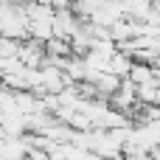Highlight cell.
I'll return each mask as SVG.
<instances>
[{
  "label": "cell",
  "instance_id": "obj_5",
  "mask_svg": "<svg viewBox=\"0 0 160 160\" xmlns=\"http://www.w3.org/2000/svg\"><path fill=\"white\" fill-rule=\"evenodd\" d=\"M138 101L141 104H152L160 107V82H149V84H138Z\"/></svg>",
  "mask_w": 160,
  "mask_h": 160
},
{
  "label": "cell",
  "instance_id": "obj_2",
  "mask_svg": "<svg viewBox=\"0 0 160 160\" xmlns=\"http://www.w3.org/2000/svg\"><path fill=\"white\" fill-rule=\"evenodd\" d=\"M127 79H129L135 87H138V84H149V82H158L155 68H152V65H143V62H132V68H129Z\"/></svg>",
  "mask_w": 160,
  "mask_h": 160
},
{
  "label": "cell",
  "instance_id": "obj_7",
  "mask_svg": "<svg viewBox=\"0 0 160 160\" xmlns=\"http://www.w3.org/2000/svg\"><path fill=\"white\" fill-rule=\"evenodd\" d=\"M152 3H155V6H160V0H152Z\"/></svg>",
  "mask_w": 160,
  "mask_h": 160
},
{
  "label": "cell",
  "instance_id": "obj_1",
  "mask_svg": "<svg viewBox=\"0 0 160 160\" xmlns=\"http://www.w3.org/2000/svg\"><path fill=\"white\" fill-rule=\"evenodd\" d=\"M17 59L25 65V68H39L42 62H45V42H39V39H22L20 42V48H17Z\"/></svg>",
  "mask_w": 160,
  "mask_h": 160
},
{
  "label": "cell",
  "instance_id": "obj_3",
  "mask_svg": "<svg viewBox=\"0 0 160 160\" xmlns=\"http://www.w3.org/2000/svg\"><path fill=\"white\" fill-rule=\"evenodd\" d=\"M45 56H51V59H62V56H73V48H70V39H62V37H51V39H45Z\"/></svg>",
  "mask_w": 160,
  "mask_h": 160
},
{
  "label": "cell",
  "instance_id": "obj_4",
  "mask_svg": "<svg viewBox=\"0 0 160 160\" xmlns=\"http://www.w3.org/2000/svg\"><path fill=\"white\" fill-rule=\"evenodd\" d=\"M129 68H132V56H129V53H124V51H115V53L110 56V68H107V73H115V76L127 79Z\"/></svg>",
  "mask_w": 160,
  "mask_h": 160
},
{
  "label": "cell",
  "instance_id": "obj_6",
  "mask_svg": "<svg viewBox=\"0 0 160 160\" xmlns=\"http://www.w3.org/2000/svg\"><path fill=\"white\" fill-rule=\"evenodd\" d=\"M124 3V8H127V17H132V20H143L146 17V11L152 8V0H121Z\"/></svg>",
  "mask_w": 160,
  "mask_h": 160
}]
</instances>
